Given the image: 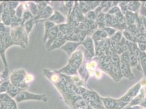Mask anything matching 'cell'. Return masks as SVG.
I'll list each match as a JSON object with an SVG mask.
<instances>
[{
    "label": "cell",
    "instance_id": "6da1fadb",
    "mask_svg": "<svg viewBox=\"0 0 146 109\" xmlns=\"http://www.w3.org/2000/svg\"><path fill=\"white\" fill-rule=\"evenodd\" d=\"M11 33L13 41L17 45L25 47V43L27 44V33L22 26L13 28Z\"/></svg>",
    "mask_w": 146,
    "mask_h": 109
},
{
    "label": "cell",
    "instance_id": "7a4b0ae2",
    "mask_svg": "<svg viewBox=\"0 0 146 109\" xmlns=\"http://www.w3.org/2000/svg\"><path fill=\"white\" fill-rule=\"evenodd\" d=\"M101 100L106 109H123L128 105V104L123 102L119 98L101 97Z\"/></svg>",
    "mask_w": 146,
    "mask_h": 109
},
{
    "label": "cell",
    "instance_id": "3957f363",
    "mask_svg": "<svg viewBox=\"0 0 146 109\" xmlns=\"http://www.w3.org/2000/svg\"><path fill=\"white\" fill-rule=\"evenodd\" d=\"M15 98L18 103L29 100H40L45 102L48 100V97L45 94H35L25 91H21Z\"/></svg>",
    "mask_w": 146,
    "mask_h": 109
},
{
    "label": "cell",
    "instance_id": "277c9868",
    "mask_svg": "<svg viewBox=\"0 0 146 109\" xmlns=\"http://www.w3.org/2000/svg\"><path fill=\"white\" fill-rule=\"evenodd\" d=\"M142 86V85L140 81L130 88L127 92L119 99L123 102L129 104L133 99H134L139 94Z\"/></svg>",
    "mask_w": 146,
    "mask_h": 109
},
{
    "label": "cell",
    "instance_id": "5b68a950",
    "mask_svg": "<svg viewBox=\"0 0 146 109\" xmlns=\"http://www.w3.org/2000/svg\"><path fill=\"white\" fill-rule=\"evenodd\" d=\"M1 109H18L16 102L8 94H0Z\"/></svg>",
    "mask_w": 146,
    "mask_h": 109
},
{
    "label": "cell",
    "instance_id": "8992f818",
    "mask_svg": "<svg viewBox=\"0 0 146 109\" xmlns=\"http://www.w3.org/2000/svg\"><path fill=\"white\" fill-rule=\"evenodd\" d=\"M84 54L81 51H75L69 59L68 63L77 70L81 67L83 63Z\"/></svg>",
    "mask_w": 146,
    "mask_h": 109
},
{
    "label": "cell",
    "instance_id": "52a82bcc",
    "mask_svg": "<svg viewBox=\"0 0 146 109\" xmlns=\"http://www.w3.org/2000/svg\"><path fill=\"white\" fill-rule=\"evenodd\" d=\"M26 75V72L23 69H18L14 71L10 78L12 84L20 87Z\"/></svg>",
    "mask_w": 146,
    "mask_h": 109
},
{
    "label": "cell",
    "instance_id": "ba28073f",
    "mask_svg": "<svg viewBox=\"0 0 146 109\" xmlns=\"http://www.w3.org/2000/svg\"><path fill=\"white\" fill-rule=\"evenodd\" d=\"M82 97L84 99L87 104L92 102H97L103 103L101 100V97L95 91L91 90H87L85 93L82 96Z\"/></svg>",
    "mask_w": 146,
    "mask_h": 109
},
{
    "label": "cell",
    "instance_id": "9c48e42d",
    "mask_svg": "<svg viewBox=\"0 0 146 109\" xmlns=\"http://www.w3.org/2000/svg\"><path fill=\"white\" fill-rule=\"evenodd\" d=\"M120 68L123 78L124 77L129 80H132L135 78L134 74L132 72L131 67L129 63L120 61Z\"/></svg>",
    "mask_w": 146,
    "mask_h": 109
},
{
    "label": "cell",
    "instance_id": "30bf717a",
    "mask_svg": "<svg viewBox=\"0 0 146 109\" xmlns=\"http://www.w3.org/2000/svg\"><path fill=\"white\" fill-rule=\"evenodd\" d=\"M81 43V44L83 45L84 47H85L86 50H87V51H88L93 57H95V44L92 37L89 36H87L85 38V39Z\"/></svg>",
    "mask_w": 146,
    "mask_h": 109
},
{
    "label": "cell",
    "instance_id": "8fae6325",
    "mask_svg": "<svg viewBox=\"0 0 146 109\" xmlns=\"http://www.w3.org/2000/svg\"><path fill=\"white\" fill-rule=\"evenodd\" d=\"M81 44V42H68L66 43L61 49L64 50L68 56L70 57V56L73 54V53L75 51L76 49L78 48V47Z\"/></svg>",
    "mask_w": 146,
    "mask_h": 109
},
{
    "label": "cell",
    "instance_id": "7c38bea8",
    "mask_svg": "<svg viewBox=\"0 0 146 109\" xmlns=\"http://www.w3.org/2000/svg\"><path fill=\"white\" fill-rule=\"evenodd\" d=\"M146 98V91L143 87H142L140 90L139 94L133 99L128 104V106H132L136 105H140L144 99Z\"/></svg>",
    "mask_w": 146,
    "mask_h": 109
},
{
    "label": "cell",
    "instance_id": "4fadbf2b",
    "mask_svg": "<svg viewBox=\"0 0 146 109\" xmlns=\"http://www.w3.org/2000/svg\"><path fill=\"white\" fill-rule=\"evenodd\" d=\"M59 28L58 26H55L54 28H52L49 32V35L48 37V39L46 41V47L49 48L51 45V44L55 41V40L58 38V35L59 33Z\"/></svg>",
    "mask_w": 146,
    "mask_h": 109
},
{
    "label": "cell",
    "instance_id": "5bb4252c",
    "mask_svg": "<svg viewBox=\"0 0 146 109\" xmlns=\"http://www.w3.org/2000/svg\"><path fill=\"white\" fill-rule=\"evenodd\" d=\"M56 73H60L66 74L67 75H69L70 76H74L78 74V70L72 66H70L69 63L66 67H63L61 69L55 71Z\"/></svg>",
    "mask_w": 146,
    "mask_h": 109
},
{
    "label": "cell",
    "instance_id": "9a60e30c",
    "mask_svg": "<svg viewBox=\"0 0 146 109\" xmlns=\"http://www.w3.org/2000/svg\"><path fill=\"white\" fill-rule=\"evenodd\" d=\"M107 38H108V37L106 34V33L104 32V31L102 29H99L92 34V37L94 43L98 42Z\"/></svg>",
    "mask_w": 146,
    "mask_h": 109
},
{
    "label": "cell",
    "instance_id": "2e32d148",
    "mask_svg": "<svg viewBox=\"0 0 146 109\" xmlns=\"http://www.w3.org/2000/svg\"><path fill=\"white\" fill-rule=\"evenodd\" d=\"M24 91V89H23L20 87L15 86L12 84H9L8 89H7V94L12 98H15V97L20 93L21 91Z\"/></svg>",
    "mask_w": 146,
    "mask_h": 109
},
{
    "label": "cell",
    "instance_id": "e0dca14e",
    "mask_svg": "<svg viewBox=\"0 0 146 109\" xmlns=\"http://www.w3.org/2000/svg\"><path fill=\"white\" fill-rule=\"evenodd\" d=\"M141 6V3L138 1H131L128 3V11L131 12L136 13H139Z\"/></svg>",
    "mask_w": 146,
    "mask_h": 109
},
{
    "label": "cell",
    "instance_id": "ac0fdd59",
    "mask_svg": "<svg viewBox=\"0 0 146 109\" xmlns=\"http://www.w3.org/2000/svg\"><path fill=\"white\" fill-rule=\"evenodd\" d=\"M138 14L139 13H134L129 11H128L125 13V14L124 15V17L125 19V23L127 26L135 24V20Z\"/></svg>",
    "mask_w": 146,
    "mask_h": 109
},
{
    "label": "cell",
    "instance_id": "d6986e66",
    "mask_svg": "<svg viewBox=\"0 0 146 109\" xmlns=\"http://www.w3.org/2000/svg\"><path fill=\"white\" fill-rule=\"evenodd\" d=\"M79 73L82 78L85 80V81L87 82L88 78H90V72L88 70L87 67H86V63L85 62L84 63H82L81 67L78 69Z\"/></svg>",
    "mask_w": 146,
    "mask_h": 109
},
{
    "label": "cell",
    "instance_id": "ffe728a7",
    "mask_svg": "<svg viewBox=\"0 0 146 109\" xmlns=\"http://www.w3.org/2000/svg\"><path fill=\"white\" fill-rule=\"evenodd\" d=\"M52 13V9L50 6L46 7L38 13V15L35 19L48 18L50 17Z\"/></svg>",
    "mask_w": 146,
    "mask_h": 109
},
{
    "label": "cell",
    "instance_id": "44dd1931",
    "mask_svg": "<svg viewBox=\"0 0 146 109\" xmlns=\"http://www.w3.org/2000/svg\"><path fill=\"white\" fill-rule=\"evenodd\" d=\"M48 20L50 21H54L57 24H61L63 23L65 21V18L63 17V15L62 14H61V13L58 12V11H56L55 12L54 14L50 17Z\"/></svg>",
    "mask_w": 146,
    "mask_h": 109
},
{
    "label": "cell",
    "instance_id": "7402d4cb",
    "mask_svg": "<svg viewBox=\"0 0 146 109\" xmlns=\"http://www.w3.org/2000/svg\"><path fill=\"white\" fill-rule=\"evenodd\" d=\"M66 43V40L64 38H57L48 48L49 51H52L55 49L61 48Z\"/></svg>",
    "mask_w": 146,
    "mask_h": 109
},
{
    "label": "cell",
    "instance_id": "603a6c76",
    "mask_svg": "<svg viewBox=\"0 0 146 109\" xmlns=\"http://www.w3.org/2000/svg\"><path fill=\"white\" fill-rule=\"evenodd\" d=\"M55 26V24L54 23H52V21L48 20L45 23V36H44V42L45 43L46 42L47 39H48V37L49 35V32Z\"/></svg>",
    "mask_w": 146,
    "mask_h": 109
},
{
    "label": "cell",
    "instance_id": "cb8c5ba5",
    "mask_svg": "<svg viewBox=\"0 0 146 109\" xmlns=\"http://www.w3.org/2000/svg\"><path fill=\"white\" fill-rule=\"evenodd\" d=\"M140 66L142 72L143 73L146 79V54L145 52H142L140 57Z\"/></svg>",
    "mask_w": 146,
    "mask_h": 109
},
{
    "label": "cell",
    "instance_id": "d4e9b609",
    "mask_svg": "<svg viewBox=\"0 0 146 109\" xmlns=\"http://www.w3.org/2000/svg\"><path fill=\"white\" fill-rule=\"evenodd\" d=\"M135 25L137 27V29H138V30L139 31L140 33H143L146 32V31L145 30V29L142 20V19H141V17H140L139 14H138L137 17H136V20H135Z\"/></svg>",
    "mask_w": 146,
    "mask_h": 109
},
{
    "label": "cell",
    "instance_id": "484cf974",
    "mask_svg": "<svg viewBox=\"0 0 146 109\" xmlns=\"http://www.w3.org/2000/svg\"><path fill=\"white\" fill-rule=\"evenodd\" d=\"M122 32H123V37L125 39L126 41L136 43L137 38L132 33H131L130 32H129L127 30L123 31Z\"/></svg>",
    "mask_w": 146,
    "mask_h": 109
},
{
    "label": "cell",
    "instance_id": "4316f807",
    "mask_svg": "<svg viewBox=\"0 0 146 109\" xmlns=\"http://www.w3.org/2000/svg\"><path fill=\"white\" fill-rule=\"evenodd\" d=\"M123 37V36L122 31H117L116 33L113 35V36H112L110 38V40L112 42L118 43L122 41Z\"/></svg>",
    "mask_w": 146,
    "mask_h": 109
},
{
    "label": "cell",
    "instance_id": "83f0119b",
    "mask_svg": "<svg viewBox=\"0 0 146 109\" xmlns=\"http://www.w3.org/2000/svg\"><path fill=\"white\" fill-rule=\"evenodd\" d=\"M129 2V1H120L119 3L118 4V6L119 7V8H120L121 12L124 15L128 11V7Z\"/></svg>",
    "mask_w": 146,
    "mask_h": 109
},
{
    "label": "cell",
    "instance_id": "f1b7e54d",
    "mask_svg": "<svg viewBox=\"0 0 146 109\" xmlns=\"http://www.w3.org/2000/svg\"><path fill=\"white\" fill-rule=\"evenodd\" d=\"M126 30L128 31L129 32H130L131 33H132L136 37L140 33L138 29H137V27H136V26L135 24L127 26Z\"/></svg>",
    "mask_w": 146,
    "mask_h": 109
},
{
    "label": "cell",
    "instance_id": "f546056e",
    "mask_svg": "<svg viewBox=\"0 0 146 109\" xmlns=\"http://www.w3.org/2000/svg\"><path fill=\"white\" fill-rule=\"evenodd\" d=\"M102 30L104 31V32L106 33L108 37L110 38L111 37L113 36V35L117 31L115 29L112 27H105Z\"/></svg>",
    "mask_w": 146,
    "mask_h": 109
},
{
    "label": "cell",
    "instance_id": "4dcf8cb0",
    "mask_svg": "<svg viewBox=\"0 0 146 109\" xmlns=\"http://www.w3.org/2000/svg\"><path fill=\"white\" fill-rule=\"evenodd\" d=\"M33 26V19H31L30 20L27 21L25 24V29L27 33V35L29 34L31 31L32 30V27Z\"/></svg>",
    "mask_w": 146,
    "mask_h": 109
},
{
    "label": "cell",
    "instance_id": "1f68e13d",
    "mask_svg": "<svg viewBox=\"0 0 146 109\" xmlns=\"http://www.w3.org/2000/svg\"><path fill=\"white\" fill-rule=\"evenodd\" d=\"M86 19L88 20H91V21H95L97 17V15L94 11H91L88 13H87L85 14Z\"/></svg>",
    "mask_w": 146,
    "mask_h": 109
},
{
    "label": "cell",
    "instance_id": "d6a6232c",
    "mask_svg": "<svg viewBox=\"0 0 146 109\" xmlns=\"http://www.w3.org/2000/svg\"><path fill=\"white\" fill-rule=\"evenodd\" d=\"M112 15H110L109 13H105V23L106 27H111V21H112Z\"/></svg>",
    "mask_w": 146,
    "mask_h": 109
},
{
    "label": "cell",
    "instance_id": "836d02e7",
    "mask_svg": "<svg viewBox=\"0 0 146 109\" xmlns=\"http://www.w3.org/2000/svg\"><path fill=\"white\" fill-rule=\"evenodd\" d=\"M9 84H10V82L8 80L4 81L3 83L0 84V93L7 91L8 87Z\"/></svg>",
    "mask_w": 146,
    "mask_h": 109
},
{
    "label": "cell",
    "instance_id": "e575fe53",
    "mask_svg": "<svg viewBox=\"0 0 146 109\" xmlns=\"http://www.w3.org/2000/svg\"><path fill=\"white\" fill-rule=\"evenodd\" d=\"M121 10L120 8H119L118 6L113 7H112L109 10V11L107 13H109L110 15H116V14H117L118 13L121 12Z\"/></svg>",
    "mask_w": 146,
    "mask_h": 109
},
{
    "label": "cell",
    "instance_id": "d590c367",
    "mask_svg": "<svg viewBox=\"0 0 146 109\" xmlns=\"http://www.w3.org/2000/svg\"><path fill=\"white\" fill-rule=\"evenodd\" d=\"M137 47L140 49L141 52H145L146 50V43L137 42Z\"/></svg>",
    "mask_w": 146,
    "mask_h": 109
},
{
    "label": "cell",
    "instance_id": "8d00e7d4",
    "mask_svg": "<svg viewBox=\"0 0 146 109\" xmlns=\"http://www.w3.org/2000/svg\"><path fill=\"white\" fill-rule=\"evenodd\" d=\"M24 11V6L23 5H21L19 6L16 11V15L18 18H21L22 16V14Z\"/></svg>",
    "mask_w": 146,
    "mask_h": 109
},
{
    "label": "cell",
    "instance_id": "74e56055",
    "mask_svg": "<svg viewBox=\"0 0 146 109\" xmlns=\"http://www.w3.org/2000/svg\"><path fill=\"white\" fill-rule=\"evenodd\" d=\"M32 17V15L29 12H26L24 14V15H23V24H24V23H25V21H27L31 19V18Z\"/></svg>",
    "mask_w": 146,
    "mask_h": 109
},
{
    "label": "cell",
    "instance_id": "f35d334b",
    "mask_svg": "<svg viewBox=\"0 0 146 109\" xmlns=\"http://www.w3.org/2000/svg\"><path fill=\"white\" fill-rule=\"evenodd\" d=\"M140 15L146 18V7L145 4L141 5L140 8Z\"/></svg>",
    "mask_w": 146,
    "mask_h": 109
},
{
    "label": "cell",
    "instance_id": "ab89813d",
    "mask_svg": "<svg viewBox=\"0 0 146 109\" xmlns=\"http://www.w3.org/2000/svg\"><path fill=\"white\" fill-rule=\"evenodd\" d=\"M145 109L142 108L140 105H136V106H127L124 109Z\"/></svg>",
    "mask_w": 146,
    "mask_h": 109
},
{
    "label": "cell",
    "instance_id": "60d3db41",
    "mask_svg": "<svg viewBox=\"0 0 146 109\" xmlns=\"http://www.w3.org/2000/svg\"><path fill=\"white\" fill-rule=\"evenodd\" d=\"M140 105L143 109H146V97L142 101V102L140 104Z\"/></svg>",
    "mask_w": 146,
    "mask_h": 109
},
{
    "label": "cell",
    "instance_id": "b9f144b4",
    "mask_svg": "<svg viewBox=\"0 0 146 109\" xmlns=\"http://www.w3.org/2000/svg\"><path fill=\"white\" fill-rule=\"evenodd\" d=\"M140 17H141V18L142 20V22H143V26H144L145 29V30H146V18H145V17H142V16H141V15H140Z\"/></svg>",
    "mask_w": 146,
    "mask_h": 109
},
{
    "label": "cell",
    "instance_id": "7bdbcfd3",
    "mask_svg": "<svg viewBox=\"0 0 146 109\" xmlns=\"http://www.w3.org/2000/svg\"><path fill=\"white\" fill-rule=\"evenodd\" d=\"M145 37H146V32L145 33Z\"/></svg>",
    "mask_w": 146,
    "mask_h": 109
},
{
    "label": "cell",
    "instance_id": "ee69618b",
    "mask_svg": "<svg viewBox=\"0 0 146 109\" xmlns=\"http://www.w3.org/2000/svg\"><path fill=\"white\" fill-rule=\"evenodd\" d=\"M1 77H2V76L0 75V79H1Z\"/></svg>",
    "mask_w": 146,
    "mask_h": 109
},
{
    "label": "cell",
    "instance_id": "f6af8a7d",
    "mask_svg": "<svg viewBox=\"0 0 146 109\" xmlns=\"http://www.w3.org/2000/svg\"><path fill=\"white\" fill-rule=\"evenodd\" d=\"M1 82H0V84H1Z\"/></svg>",
    "mask_w": 146,
    "mask_h": 109
},
{
    "label": "cell",
    "instance_id": "bcb514c9",
    "mask_svg": "<svg viewBox=\"0 0 146 109\" xmlns=\"http://www.w3.org/2000/svg\"><path fill=\"white\" fill-rule=\"evenodd\" d=\"M145 53H146V51H145Z\"/></svg>",
    "mask_w": 146,
    "mask_h": 109
}]
</instances>
